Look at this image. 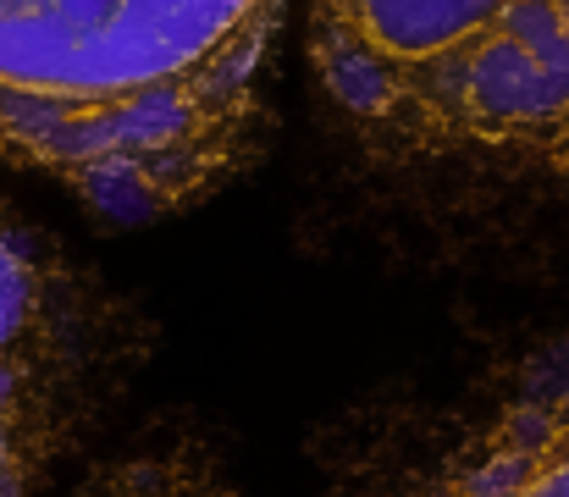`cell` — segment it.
<instances>
[{"mask_svg": "<svg viewBox=\"0 0 569 497\" xmlns=\"http://www.w3.org/2000/svg\"><path fill=\"white\" fill-rule=\"evenodd\" d=\"M288 0H0V161L111 221L254 161Z\"/></svg>", "mask_w": 569, "mask_h": 497, "instance_id": "1", "label": "cell"}, {"mask_svg": "<svg viewBox=\"0 0 569 497\" xmlns=\"http://www.w3.org/2000/svg\"><path fill=\"white\" fill-rule=\"evenodd\" d=\"M310 61L387 150L569 171V0H310Z\"/></svg>", "mask_w": 569, "mask_h": 497, "instance_id": "2", "label": "cell"}]
</instances>
